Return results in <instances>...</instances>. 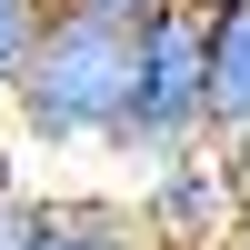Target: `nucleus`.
<instances>
[{
    "label": "nucleus",
    "mask_w": 250,
    "mask_h": 250,
    "mask_svg": "<svg viewBox=\"0 0 250 250\" xmlns=\"http://www.w3.org/2000/svg\"><path fill=\"white\" fill-rule=\"evenodd\" d=\"M80 10H100V20H120V30H150L160 10H190V0H80Z\"/></svg>",
    "instance_id": "0eeeda50"
},
{
    "label": "nucleus",
    "mask_w": 250,
    "mask_h": 250,
    "mask_svg": "<svg viewBox=\"0 0 250 250\" xmlns=\"http://www.w3.org/2000/svg\"><path fill=\"white\" fill-rule=\"evenodd\" d=\"M210 130L250 140V0L210 10Z\"/></svg>",
    "instance_id": "39448f33"
},
{
    "label": "nucleus",
    "mask_w": 250,
    "mask_h": 250,
    "mask_svg": "<svg viewBox=\"0 0 250 250\" xmlns=\"http://www.w3.org/2000/svg\"><path fill=\"white\" fill-rule=\"evenodd\" d=\"M0 250H160V240L130 200H30L20 190Z\"/></svg>",
    "instance_id": "20e7f679"
},
{
    "label": "nucleus",
    "mask_w": 250,
    "mask_h": 250,
    "mask_svg": "<svg viewBox=\"0 0 250 250\" xmlns=\"http://www.w3.org/2000/svg\"><path fill=\"white\" fill-rule=\"evenodd\" d=\"M160 250H240L250 240V150L240 140H200V150L160 160L150 190H140Z\"/></svg>",
    "instance_id": "7ed1b4c3"
},
{
    "label": "nucleus",
    "mask_w": 250,
    "mask_h": 250,
    "mask_svg": "<svg viewBox=\"0 0 250 250\" xmlns=\"http://www.w3.org/2000/svg\"><path fill=\"white\" fill-rule=\"evenodd\" d=\"M130 90H140V30L60 0L30 70H20V90H10V110H20V130L40 150H120Z\"/></svg>",
    "instance_id": "f257e3e1"
},
{
    "label": "nucleus",
    "mask_w": 250,
    "mask_h": 250,
    "mask_svg": "<svg viewBox=\"0 0 250 250\" xmlns=\"http://www.w3.org/2000/svg\"><path fill=\"white\" fill-rule=\"evenodd\" d=\"M210 130V10H160L150 30H140V90H130V130H120V150H140L160 170V160L200 150Z\"/></svg>",
    "instance_id": "f03ea898"
},
{
    "label": "nucleus",
    "mask_w": 250,
    "mask_h": 250,
    "mask_svg": "<svg viewBox=\"0 0 250 250\" xmlns=\"http://www.w3.org/2000/svg\"><path fill=\"white\" fill-rule=\"evenodd\" d=\"M10 210H20V180H10V160H0V230H10Z\"/></svg>",
    "instance_id": "6e6552de"
},
{
    "label": "nucleus",
    "mask_w": 250,
    "mask_h": 250,
    "mask_svg": "<svg viewBox=\"0 0 250 250\" xmlns=\"http://www.w3.org/2000/svg\"><path fill=\"white\" fill-rule=\"evenodd\" d=\"M50 10H60V0H0V100L20 90V70H30V50H40V30H50Z\"/></svg>",
    "instance_id": "423d86ee"
},
{
    "label": "nucleus",
    "mask_w": 250,
    "mask_h": 250,
    "mask_svg": "<svg viewBox=\"0 0 250 250\" xmlns=\"http://www.w3.org/2000/svg\"><path fill=\"white\" fill-rule=\"evenodd\" d=\"M240 250H250V240H240Z\"/></svg>",
    "instance_id": "9d476101"
},
{
    "label": "nucleus",
    "mask_w": 250,
    "mask_h": 250,
    "mask_svg": "<svg viewBox=\"0 0 250 250\" xmlns=\"http://www.w3.org/2000/svg\"><path fill=\"white\" fill-rule=\"evenodd\" d=\"M190 10H240V0H190Z\"/></svg>",
    "instance_id": "1a4fd4ad"
}]
</instances>
